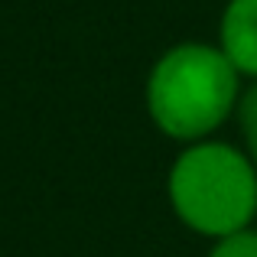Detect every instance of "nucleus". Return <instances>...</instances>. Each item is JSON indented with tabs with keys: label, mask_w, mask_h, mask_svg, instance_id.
<instances>
[{
	"label": "nucleus",
	"mask_w": 257,
	"mask_h": 257,
	"mask_svg": "<svg viewBox=\"0 0 257 257\" xmlns=\"http://www.w3.org/2000/svg\"><path fill=\"white\" fill-rule=\"evenodd\" d=\"M173 215L202 238H228L254 228L257 170L241 147L228 140H199L182 147L166 176Z\"/></svg>",
	"instance_id": "nucleus-2"
},
{
	"label": "nucleus",
	"mask_w": 257,
	"mask_h": 257,
	"mask_svg": "<svg viewBox=\"0 0 257 257\" xmlns=\"http://www.w3.org/2000/svg\"><path fill=\"white\" fill-rule=\"evenodd\" d=\"M205 257H257V228L212 241V251Z\"/></svg>",
	"instance_id": "nucleus-5"
},
{
	"label": "nucleus",
	"mask_w": 257,
	"mask_h": 257,
	"mask_svg": "<svg viewBox=\"0 0 257 257\" xmlns=\"http://www.w3.org/2000/svg\"><path fill=\"white\" fill-rule=\"evenodd\" d=\"M238 127H241V140H244V153L251 157V163H254V170H257V82L241 94Z\"/></svg>",
	"instance_id": "nucleus-4"
},
{
	"label": "nucleus",
	"mask_w": 257,
	"mask_h": 257,
	"mask_svg": "<svg viewBox=\"0 0 257 257\" xmlns=\"http://www.w3.org/2000/svg\"><path fill=\"white\" fill-rule=\"evenodd\" d=\"M218 49L241 78L257 82V0H228L218 20Z\"/></svg>",
	"instance_id": "nucleus-3"
},
{
	"label": "nucleus",
	"mask_w": 257,
	"mask_h": 257,
	"mask_svg": "<svg viewBox=\"0 0 257 257\" xmlns=\"http://www.w3.org/2000/svg\"><path fill=\"white\" fill-rule=\"evenodd\" d=\"M241 75L212 43L170 46L153 62L144 104L163 137L189 147L208 140L241 104Z\"/></svg>",
	"instance_id": "nucleus-1"
}]
</instances>
